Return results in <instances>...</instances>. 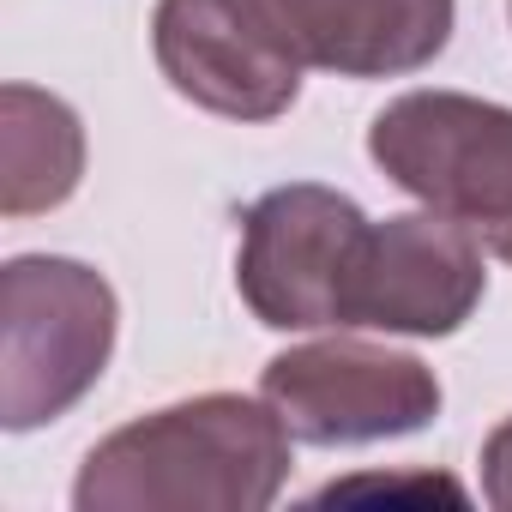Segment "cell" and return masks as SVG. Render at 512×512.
Segmentation results:
<instances>
[{"label":"cell","instance_id":"cell-10","mask_svg":"<svg viewBox=\"0 0 512 512\" xmlns=\"http://www.w3.org/2000/svg\"><path fill=\"white\" fill-rule=\"evenodd\" d=\"M482 500L494 512H512V416L482 440Z\"/></svg>","mask_w":512,"mask_h":512},{"label":"cell","instance_id":"cell-4","mask_svg":"<svg viewBox=\"0 0 512 512\" xmlns=\"http://www.w3.org/2000/svg\"><path fill=\"white\" fill-rule=\"evenodd\" d=\"M374 217L320 181H290L241 211L235 290L272 332H344L350 284Z\"/></svg>","mask_w":512,"mask_h":512},{"label":"cell","instance_id":"cell-3","mask_svg":"<svg viewBox=\"0 0 512 512\" xmlns=\"http://www.w3.org/2000/svg\"><path fill=\"white\" fill-rule=\"evenodd\" d=\"M374 169L512 266V109L470 91H404L368 127Z\"/></svg>","mask_w":512,"mask_h":512},{"label":"cell","instance_id":"cell-9","mask_svg":"<svg viewBox=\"0 0 512 512\" xmlns=\"http://www.w3.org/2000/svg\"><path fill=\"white\" fill-rule=\"evenodd\" d=\"M0 211L31 217L55 211L79 193L85 175V127L73 103L37 91V85H7L0 91Z\"/></svg>","mask_w":512,"mask_h":512},{"label":"cell","instance_id":"cell-5","mask_svg":"<svg viewBox=\"0 0 512 512\" xmlns=\"http://www.w3.org/2000/svg\"><path fill=\"white\" fill-rule=\"evenodd\" d=\"M260 398L302 446H374L428 428L446 392L422 356L338 332L272 356Z\"/></svg>","mask_w":512,"mask_h":512},{"label":"cell","instance_id":"cell-8","mask_svg":"<svg viewBox=\"0 0 512 512\" xmlns=\"http://www.w3.org/2000/svg\"><path fill=\"white\" fill-rule=\"evenodd\" d=\"M284 43L338 79H404L446 55L458 0H260Z\"/></svg>","mask_w":512,"mask_h":512},{"label":"cell","instance_id":"cell-2","mask_svg":"<svg viewBox=\"0 0 512 512\" xmlns=\"http://www.w3.org/2000/svg\"><path fill=\"white\" fill-rule=\"evenodd\" d=\"M121 302L103 272L67 253L0 266V422L31 434L67 416L109 368Z\"/></svg>","mask_w":512,"mask_h":512},{"label":"cell","instance_id":"cell-6","mask_svg":"<svg viewBox=\"0 0 512 512\" xmlns=\"http://www.w3.org/2000/svg\"><path fill=\"white\" fill-rule=\"evenodd\" d=\"M151 55L175 97L223 121L290 115L308 73L260 0H157Z\"/></svg>","mask_w":512,"mask_h":512},{"label":"cell","instance_id":"cell-1","mask_svg":"<svg viewBox=\"0 0 512 512\" xmlns=\"http://www.w3.org/2000/svg\"><path fill=\"white\" fill-rule=\"evenodd\" d=\"M290 428L266 398L199 392L103 434L73 482L79 512H266L290 482Z\"/></svg>","mask_w":512,"mask_h":512},{"label":"cell","instance_id":"cell-7","mask_svg":"<svg viewBox=\"0 0 512 512\" xmlns=\"http://www.w3.org/2000/svg\"><path fill=\"white\" fill-rule=\"evenodd\" d=\"M488 296L482 241L440 211H404L368 229L344 332L452 338Z\"/></svg>","mask_w":512,"mask_h":512}]
</instances>
